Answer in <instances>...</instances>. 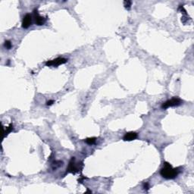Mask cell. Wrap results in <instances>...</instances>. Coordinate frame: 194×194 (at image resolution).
Returning a JSON list of instances; mask_svg holds the SVG:
<instances>
[{
	"mask_svg": "<svg viewBox=\"0 0 194 194\" xmlns=\"http://www.w3.org/2000/svg\"><path fill=\"white\" fill-rule=\"evenodd\" d=\"M179 168H173L168 162H164L160 174L165 179H174L179 174Z\"/></svg>",
	"mask_w": 194,
	"mask_h": 194,
	"instance_id": "obj_1",
	"label": "cell"
},
{
	"mask_svg": "<svg viewBox=\"0 0 194 194\" xmlns=\"http://www.w3.org/2000/svg\"><path fill=\"white\" fill-rule=\"evenodd\" d=\"M181 103H182V100L181 99L177 98V97H174V98L171 99L166 101L165 103H163L162 108L164 109H166L170 107H174V106H180Z\"/></svg>",
	"mask_w": 194,
	"mask_h": 194,
	"instance_id": "obj_2",
	"label": "cell"
},
{
	"mask_svg": "<svg viewBox=\"0 0 194 194\" xmlns=\"http://www.w3.org/2000/svg\"><path fill=\"white\" fill-rule=\"evenodd\" d=\"M82 168H80V164H76L75 163V158L73 157L71 158V161L68 165V168L67 169V172L68 173L75 174L76 172H79V169H81Z\"/></svg>",
	"mask_w": 194,
	"mask_h": 194,
	"instance_id": "obj_3",
	"label": "cell"
},
{
	"mask_svg": "<svg viewBox=\"0 0 194 194\" xmlns=\"http://www.w3.org/2000/svg\"><path fill=\"white\" fill-rule=\"evenodd\" d=\"M67 62H68V59H64V58H57V59H53V60L48 61L46 63V65L49 66V67H50V66L57 67V66L64 64V63H66Z\"/></svg>",
	"mask_w": 194,
	"mask_h": 194,
	"instance_id": "obj_4",
	"label": "cell"
},
{
	"mask_svg": "<svg viewBox=\"0 0 194 194\" xmlns=\"http://www.w3.org/2000/svg\"><path fill=\"white\" fill-rule=\"evenodd\" d=\"M34 18H35V23L36 24V25H39V26H41V25H43L46 22V18H44L43 17H42L39 15L38 13L37 9H35L34 11Z\"/></svg>",
	"mask_w": 194,
	"mask_h": 194,
	"instance_id": "obj_5",
	"label": "cell"
},
{
	"mask_svg": "<svg viewBox=\"0 0 194 194\" xmlns=\"http://www.w3.org/2000/svg\"><path fill=\"white\" fill-rule=\"evenodd\" d=\"M32 24V17L30 14H27L25 15L22 21V27L24 28H28Z\"/></svg>",
	"mask_w": 194,
	"mask_h": 194,
	"instance_id": "obj_6",
	"label": "cell"
},
{
	"mask_svg": "<svg viewBox=\"0 0 194 194\" xmlns=\"http://www.w3.org/2000/svg\"><path fill=\"white\" fill-rule=\"evenodd\" d=\"M137 134L135 133V132H128V133L125 134V135L124 136V137H123V139H124L125 141H132V140L137 139Z\"/></svg>",
	"mask_w": 194,
	"mask_h": 194,
	"instance_id": "obj_7",
	"label": "cell"
},
{
	"mask_svg": "<svg viewBox=\"0 0 194 194\" xmlns=\"http://www.w3.org/2000/svg\"><path fill=\"white\" fill-rule=\"evenodd\" d=\"M12 130H13V125H12V124H11L8 127H5V128H4V133H3L4 137H6V136H7Z\"/></svg>",
	"mask_w": 194,
	"mask_h": 194,
	"instance_id": "obj_8",
	"label": "cell"
},
{
	"mask_svg": "<svg viewBox=\"0 0 194 194\" xmlns=\"http://www.w3.org/2000/svg\"><path fill=\"white\" fill-rule=\"evenodd\" d=\"M96 141V137H90V138H87L86 139L85 142L89 144V145H92V144H94Z\"/></svg>",
	"mask_w": 194,
	"mask_h": 194,
	"instance_id": "obj_9",
	"label": "cell"
},
{
	"mask_svg": "<svg viewBox=\"0 0 194 194\" xmlns=\"http://www.w3.org/2000/svg\"><path fill=\"white\" fill-rule=\"evenodd\" d=\"M124 5H125V8H127V9H130V7H131L132 2H130V1H125V2H124Z\"/></svg>",
	"mask_w": 194,
	"mask_h": 194,
	"instance_id": "obj_10",
	"label": "cell"
},
{
	"mask_svg": "<svg viewBox=\"0 0 194 194\" xmlns=\"http://www.w3.org/2000/svg\"><path fill=\"white\" fill-rule=\"evenodd\" d=\"M4 46H5V47H6L7 49H10L11 48V46H12V45H11V43L9 41V40H6V41L5 42V44H4Z\"/></svg>",
	"mask_w": 194,
	"mask_h": 194,
	"instance_id": "obj_11",
	"label": "cell"
},
{
	"mask_svg": "<svg viewBox=\"0 0 194 194\" xmlns=\"http://www.w3.org/2000/svg\"><path fill=\"white\" fill-rule=\"evenodd\" d=\"M54 102H54L53 100H49V101H48V102H46V105H47V106H52Z\"/></svg>",
	"mask_w": 194,
	"mask_h": 194,
	"instance_id": "obj_12",
	"label": "cell"
},
{
	"mask_svg": "<svg viewBox=\"0 0 194 194\" xmlns=\"http://www.w3.org/2000/svg\"><path fill=\"white\" fill-rule=\"evenodd\" d=\"M144 189H145V190H149V183H145V184H144Z\"/></svg>",
	"mask_w": 194,
	"mask_h": 194,
	"instance_id": "obj_13",
	"label": "cell"
}]
</instances>
